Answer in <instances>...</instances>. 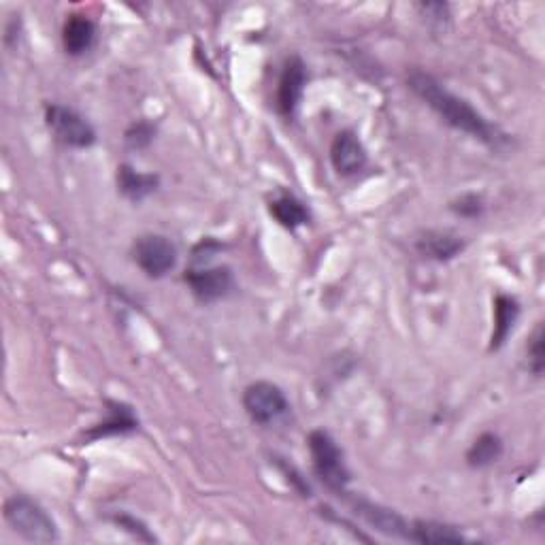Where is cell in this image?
<instances>
[{
	"label": "cell",
	"mask_w": 545,
	"mask_h": 545,
	"mask_svg": "<svg viewBox=\"0 0 545 545\" xmlns=\"http://www.w3.org/2000/svg\"><path fill=\"white\" fill-rule=\"evenodd\" d=\"M407 86L448 126L465 132V135L482 141L490 147H501L507 141V137L499 130V126L488 122L471 103H467L465 98H460L454 92H450L431 73H424L418 69L411 71L407 75Z\"/></svg>",
	"instance_id": "6da1fadb"
},
{
	"label": "cell",
	"mask_w": 545,
	"mask_h": 545,
	"mask_svg": "<svg viewBox=\"0 0 545 545\" xmlns=\"http://www.w3.org/2000/svg\"><path fill=\"white\" fill-rule=\"evenodd\" d=\"M137 428H139V418L135 416V411H132L130 405H124L120 401H109L105 418L90 428V431L86 433V439L98 441L103 437L128 435V433H135Z\"/></svg>",
	"instance_id": "7c38bea8"
},
{
	"label": "cell",
	"mask_w": 545,
	"mask_h": 545,
	"mask_svg": "<svg viewBox=\"0 0 545 545\" xmlns=\"http://www.w3.org/2000/svg\"><path fill=\"white\" fill-rule=\"evenodd\" d=\"M452 211L456 213V216L465 218V220H475V218H482L484 216V198L480 194H462L460 198H456V201L450 205Z\"/></svg>",
	"instance_id": "44dd1931"
},
{
	"label": "cell",
	"mask_w": 545,
	"mask_h": 545,
	"mask_svg": "<svg viewBox=\"0 0 545 545\" xmlns=\"http://www.w3.org/2000/svg\"><path fill=\"white\" fill-rule=\"evenodd\" d=\"M156 139V126L152 122H135L130 124L128 130L124 132V141L130 147V150H145V147H150Z\"/></svg>",
	"instance_id": "d6986e66"
},
{
	"label": "cell",
	"mask_w": 545,
	"mask_h": 545,
	"mask_svg": "<svg viewBox=\"0 0 545 545\" xmlns=\"http://www.w3.org/2000/svg\"><path fill=\"white\" fill-rule=\"evenodd\" d=\"M45 124L56 141L73 150H88L96 143L94 126L73 107L60 103L45 105Z\"/></svg>",
	"instance_id": "5b68a950"
},
{
	"label": "cell",
	"mask_w": 545,
	"mask_h": 545,
	"mask_svg": "<svg viewBox=\"0 0 545 545\" xmlns=\"http://www.w3.org/2000/svg\"><path fill=\"white\" fill-rule=\"evenodd\" d=\"M132 258H135L137 267L150 277V279H162L171 271H175L179 252L177 245L164 235L150 233L141 235L135 245H132Z\"/></svg>",
	"instance_id": "8992f818"
},
{
	"label": "cell",
	"mask_w": 545,
	"mask_h": 545,
	"mask_svg": "<svg viewBox=\"0 0 545 545\" xmlns=\"http://www.w3.org/2000/svg\"><path fill=\"white\" fill-rule=\"evenodd\" d=\"M243 409L258 426H275L290 416L286 392L273 382H254L243 390Z\"/></svg>",
	"instance_id": "277c9868"
},
{
	"label": "cell",
	"mask_w": 545,
	"mask_h": 545,
	"mask_svg": "<svg viewBox=\"0 0 545 545\" xmlns=\"http://www.w3.org/2000/svg\"><path fill=\"white\" fill-rule=\"evenodd\" d=\"M307 64L301 56H290L284 62L282 75H279L277 84V111L284 115L286 120H292L301 109L305 88H307Z\"/></svg>",
	"instance_id": "ba28073f"
},
{
	"label": "cell",
	"mask_w": 545,
	"mask_h": 545,
	"mask_svg": "<svg viewBox=\"0 0 545 545\" xmlns=\"http://www.w3.org/2000/svg\"><path fill=\"white\" fill-rule=\"evenodd\" d=\"M307 448L311 456L313 473L318 475V480L337 494H348L345 488L352 482V471L345 462L343 450L335 437L330 435L324 428H313L307 435Z\"/></svg>",
	"instance_id": "7a4b0ae2"
},
{
	"label": "cell",
	"mask_w": 545,
	"mask_h": 545,
	"mask_svg": "<svg viewBox=\"0 0 545 545\" xmlns=\"http://www.w3.org/2000/svg\"><path fill=\"white\" fill-rule=\"evenodd\" d=\"M543 324H539L535 328V333L531 337V341H528V348H526V354H528V369L533 371V375L541 377L543 375V367H545V352H543Z\"/></svg>",
	"instance_id": "7402d4cb"
},
{
	"label": "cell",
	"mask_w": 545,
	"mask_h": 545,
	"mask_svg": "<svg viewBox=\"0 0 545 545\" xmlns=\"http://www.w3.org/2000/svg\"><path fill=\"white\" fill-rule=\"evenodd\" d=\"M269 213L279 226H284L288 230L301 228V226L309 224V220H311L309 207L301 201V198H296L290 192L275 194L269 203Z\"/></svg>",
	"instance_id": "9a60e30c"
},
{
	"label": "cell",
	"mask_w": 545,
	"mask_h": 545,
	"mask_svg": "<svg viewBox=\"0 0 545 545\" xmlns=\"http://www.w3.org/2000/svg\"><path fill=\"white\" fill-rule=\"evenodd\" d=\"M409 541H414V543H462L467 539L456 526L433 522V520H414L411 522Z\"/></svg>",
	"instance_id": "e0dca14e"
},
{
	"label": "cell",
	"mask_w": 545,
	"mask_h": 545,
	"mask_svg": "<svg viewBox=\"0 0 545 545\" xmlns=\"http://www.w3.org/2000/svg\"><path fill=\"white\" fill-rule=\"evenodd\" d=\"M503 456V439L497 433H482L467 452V465L471 469H486Z\"/></svg>",
	"instance_id": "ac0fdd59"
},
{
	"label": "cell",
	"mask_w": 545,
	"mask_h": 545,
	"mask_svg": "<svg viewBox=\"0 0 545 545\" xmlns=\"http://www.w3.org/2000/svg\"><path fill=\"white\" fill-rule=\"evenodd\" d=\"M184 282L194 299L203 305L218 303L235 290V275L224 264H216V267L194 264V267L186 269Z\"/></svg>",
	"instance_id": "52a82bcc"
},
{
	"label": "cell",
	"mask_w": 545,
	"mask_h": 545,
	"mask_svg": "<svg viewBox=\"0 0 545 545\" xmlns=\"http://www.w3.org/2000/svg\"><path fill=\"white\" fill-rule=\"evenodd\" d=\"M494 324H492V335H490V352H499L507 343L509 335L514 333V326L520 318V303L516 296L509 294H497L494 296Z\"/></svg>",
	"instance_id": "4fadbf2b"
},
{
	"label": "cell",
	"mask_w": 545,
	"mask_h": 545,
	"mask_svg": "<svg viewBox=\"0 0 545 545\" xmlns=\"http://www.w3.org/2000/svg\"><path fill=\"white\" fill-rule=\"evenodd\" d=\"M330 162L341 177H352L365 171L369 154L354 130H341L330 143Z\"/></svg>",
	"instance_id": "9c48e42d"
},
{
	"label": "cell",
	"mask_w": 545,
	"mask_h": 545,
	"mask_svg": "<svg viewBox=\"0 0 545 545\" xmlns=\"http://www.w3.org/2000/svg\"><path fill=\"white\" fill-rule=\"evenodd\" d=\"M160 186V177L154 173H141L130 164L118 167V190L132 203H141L147 196H152Z\"/></svg>",
	"instance_id": "2e32d148"
},
{
	"label": "cell",
	"mask_w": 545,
	"mask_h": 545,
	"mask_svg": "<svg viewBox=\"0 0 545 545\" xmlns=\"http://www.w3.org/2000/svg\"><path fill=\"white\" fill-rule=\"evenodd\" d=\"M111 522H113L115 526H120L124 533L132 535L137 541H145V543H154V541H156L154 533L150 531V528H147V524L141 522L137 516L126 514V511H122V514H113V516H111Z\"/></svg>",
	"instance_id": "ffe728a7"
},
{
	"label": "cell",
	"mask_w": 545,
	"mask_h": 545,
	"mask_svg": "<svg viewBox=\"0 0 545 545\" xmlns=\"http://www.w3.org/2000/svg\"><path fill=\"white\" fill-rule=\"evenodd\" d=\"M418 11L422 13V18H426L428 24L443 28L445 24L450 22V5L445 3H426V5H418Z\"/></svg>",
	"instance_id": "603a6c76"
},
{
	"label": "cell",
	"mask_w": 545,
	"mask_h": 545,
	"mask_svg": "<svg viewBox=\"0 0 545 545\" xmlns=\"http://www.w3.org/2000/svg\"><path fill=\"white\" fill-rule=\"evenodd\" d=\"M416 247L424 258L450 262L465 250V241L454 233H448V230H426V233L416 241Z\"/></svg>",
	"instance_id": "5bb4252c"
},
{
	"label": "cell",
	"mask_w": 545,
	"mask_h": 545,
	"mask_svg": "<svg viewBox=\"0 0 545 545\" xmlns=\"http://www.w3.org/2000/svg\"><path fill=\"white\" fill-rule=\"evenodd\" d=\"M354 514L365 520L369 526H373L375 531L384 533L388 537L396 539H405L409 541V531H411V522H407L399 511L388 509L384 505H377L367 499H352L350 501Z\"/></svg>",
	"instance_id": "30bf717a"
},
{
	"label": "cell",
	"mask_w": 545,
	"mask_h": 545,
	"mask_svg": "<svg viewBox=\"0 0 545 545\" xmlns=\"http://www.w3.org/2000/svg\"><path fill=\"white\" fill-rule=\"evenodd\" d=\"M5 520L15 533L32 543H56L60 539L58 524L47 514V509L26 497V494H13L5 501Z\"/></svg>",
	"instance_id": "3957f363"
},
{
	"label": "cell",
	"mask_w": 545,
	"mask_h": 545,
	"mask_svg": "<svg viewBox=\"0 0 545 545\" xmlns=\"http://www.w3.org/2000/svg\"><path fill=\"white\" fill-rule=\"evenodd\" d=\"M96 37L98 28L84 13H71L62 26V47L73 58L86 56L96 45Z\"/></svg>",
	"instance_id": "8fae6325"
}]
</instances>
